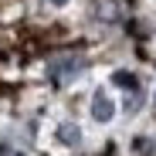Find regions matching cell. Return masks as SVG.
Here are the masks:
<instances>
[{"mask_svg": "<svg viewBox=\"0 0 156 156\" xmlns=\"http://www.w3.org/2000/svg\"><path fill=\"white\" fill-rule=\"evenodd\" d=\"M82 68V58H58L55 65H51V78L55 82H65V78H71V71Z\"/></svg>", "mask_w": 156, "mask_h": 156, "instance_id": "obj_1", "label": "cell"}, {"mask_svg": "<svg viewBox=\"0 0 156 156\" xmlns=\"http://www.w3.org/2000/svg\"><path fill=\"white\" fill-rule=\"evenodd\" d=\"M112 115H115V105H112L105 95H95V98H92V119H95V122H109Z\"/></svg>", "mask_w": 156, "mask_h": 156, "instance_id": "obj_2", "label": "cell"}, {"mask_svg": "<svg viewBox=\"0 0 156 156\" xmlns=\"http://www.w3.org/2000/svg\"><path fill=\"white\" fill-rule=\"evenodd\" d=\"M112 82H115L119 88H139V82H136V75H133V71H115V75H112Z\"/></svg>", "mask_w": 156, "mask_h": 156, "instance_id": "obj_3", "label": "cell"}, {"mask_svg": "<svg viewBox=\"0 0 156 156\" xmlns=\"http://www.w3.org/2000/svg\"><path fill=\"white\" fill-rule=\"evenodd\" d=\"M58 136H61V143L75 146V143H78V129H75V126H61V133H58Z\"/></svg>", "mask_w": 156, "mask_h": 156, "instance_id": "obj_4", "label": "cell"}, {"mask_svg": "<svg viewBox=\"0 0 156 156\" xmlns=\"http://www.w3.org/2000/svg\"><path fill=\"white\" fill-rule=\"evenodd\" d=\"M51 4H55V7H65V4H68V0H51Z\"/></svg>", "mask_w": 156, "mask_h": 156, "instance_id": "obj_5", "label": "cell"}]
</instances>
